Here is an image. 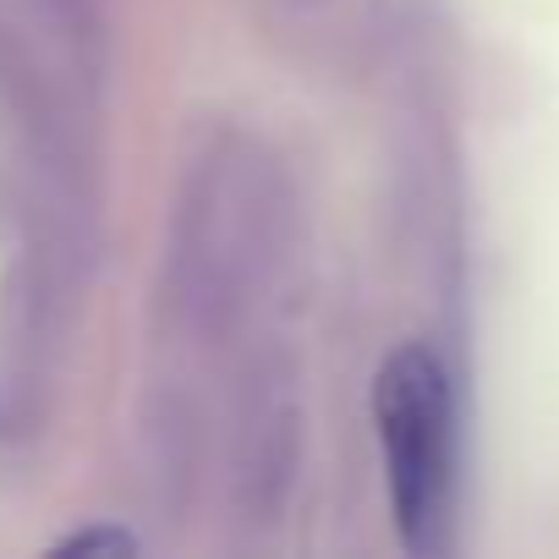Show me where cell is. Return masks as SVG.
<instances>
[{
    "label": "cell",
    "instance_id": "6da1fadb",
    "mask_svg": "<svg viewBox=\"0 0 559 559\" xmlns=\"http://www.w3.org/2000/svg\"><path fill=\"white\" fill-rule=\"evenodd\" d=\"M390 510L412 554H444L455 521V390L428 346H395L373 379Z\"/></svg>",
    "mask_w": 559,
    "mask_h": 559
},
{
    "label": "cell",
    "instance_id": "7a4b0ae2",
    "mask_svg": "<svg viewBox=\"0 0 559 559\" xmlns=\"http://www.w3.org/2000/svg\"><path fill=\"white\" fill-rule=\"evenodd\" d=\"M138 537L127 526H88V532H72L67 543H56V554H132Z\"/></svg>",
    "mask_w": 559,
    "mask_h": 559
}]
</instances>
